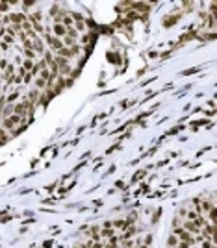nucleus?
Masks as SVG:
<instances>
[{"label":"nucleus","mask_w":217,"mask_h":248,"mask_svg":"<svg viewBox=\"0 0 217 248\" xmlns=\"http://www.w3.org/2000/svg\"><path fill=\"white\" fill-rule=\"evenodd\" d=\"M46 41H48V45L52 46V48H56V50H61V48H63V43H61L58 37H54V35H46Z\"/></svg>","instance_id":"1"},{"label":"nucleus","mask_w":217,"mask_h":248,"mask_svg":"<svg viewBox=\"0 0 217 248\" xmlns=\"http://www.w3.org/2000/svg\"><path fill=\"white\" fill-rule=\"evenodd\" d=\"M21 120H22V117H19V115H13V117L6 118V122H4V124H6V128H13V126H15L17 122H21Z\"/></svg>","instance_id":"2"},{"label":"nucleus","mask_w":217,"mask_h":248,"mask_svg":"<svg viewBox=\"0 0 217 248\" xmlns=\"http://www.w3.org/2000/svg\"><path fill=\"white\" fill-rule=\"evenodd\" d=\"M174 235H178L184 242H189V244H191V237H189V233H187V231H184V230H174Z\"/></svg>","instance_id":"3"},{"label":"nucleus","mask_w":217,"mask_h":248,"mask_svg":"<svg viewBox=\"0 0 217 248\" xmlns=\"http://www.w3.org/2000/svg\"><path fill=\"white\" fill-rule=\"evenodd\" d=\"M54 33H56V37H65L67 35V28L61 24H54Z\"/></svg>","instance_id":"4"},{"label":"nucleus","mask_w":217,"mask_h":248,"mask_svg":"<svg viewBox=\"0 0 217 248\" xmlns=\"http://www.w3.org/2000/svg\"><path fill=\"white\" fill-rule=\"evenodd\" d=\"M28 107H30V104H28V102H22V104H19V106L15 107V113H17L19 117H21V115H22V113L26 111Z\"/></svg>","instance_id":"5"},{"label":"nucleus","mask_w":217,"mask_h":248,"mask_svg":"<svg viewBox=\"0 0 217 248\" xmlns=\"http://www.w3.org/2000/svg\"><path fill=\"white\" fill-rule=\"evenodd\" d=\"M59 56H61V58H65V59L73 58V54H70V50H69V48H65V46H63V48L59 50Z\"/></svg>","instance_id":"6"},{"label":"nucleus","mask_w":217,"mask_h":248,"mask_svg":"<svg viewBox=\"0 0 217 248\" xmlns=\"http://www.w3.org/2000/svg\"><path fill=\"white\" fill-rule=\"evenodd\" d=\"M184 226H186V230H189V231H195V233L199 231V228H197V226H195V224H193L191 220H187L186 224H184Z\"/></svg>","instance_id":"7"},{"label":"nucleus","mask_w":217,"mask_h":248,"mask_svg":"<svg viewBox=\"0 0 217 248\" xmlns=\"http://www.w3.org/2000/svg\"><path fill=\"white\" fill-rule=\"evenodd\" d=\"M67 37H70V39L74 41V39L78 37V32L74 30V28H67Z\"/></svg>","instance_id":"8"},{"label":"nucleus","mask_w":217,"mask_h":248,"mask_svg":"<svg viewBox=\"0 0 217 248\" xmlns=\"http://www.w3.org/2000/svg\"><path fill=\"white\" fill-rule=\"evenodd\" d=\"M32 46H34L37 52H43V50H45V45H43L41 41H35V45H32Z\"/></svg>","instance_id":"9"},{"label":"nucleus","mask_w":217,"mask_h":248,"mask_svg":"<svg viewBox=\"0 0 217 248\" xmlns=\"http://www.w3.org/2000/svg\"><path fill=\"white\" fill-rule=\"evenodd\" d=\"M63 24L67 26V28H70V26H74V24H73V19H70V17H65V19H63Z\"/></svg>","instance_id":"10"},{"label":"nucleus","mask_w":217,"mask_h":248,"mask_svg":"<svg viewBox=\"0 0 217 248\" xmlns=\"http://www.w3.org/2000/svg\"><path fill=\"white\" fill-rule=\"evenodd\" d=\"M35 85H37L39 89H43L45 85H46V82H45V80H41V78H37V80H35Z\"/></svg>","instance_id":"11"},{"label":"nucleus","mask_w":217,"mask_h":248,"mask_svg":"<svg viewBox=\"0 0 217 248\" xmlns=\"http://www.w3.org/2000/svg\"><path fill=\"white\" fill-rule=\"evenodd\" d=\"M11 21H15V22H24V15H13Z\"/></svg>","instance_id":"12"},{"label":"nucleus","mask_w":217,"mask_h":248,"mask_svg":"<svg viewBox=\"0 0 217 248\" xmlns=\"http://www.w3.org/2000/svg\"><path fill=\"white\" fill-rule=\"evenodd\" d=\"M34 69V65H32V61L28 59V61H24V70H32Z\"/></svg>","instance_id":"13"},{"label":"nucleus","mask_w":217,"mask_h":248,"mask_svg":"<svg viewBox=\"0 0 217 248\" xmlns=\"http://www.w3.org/2000/svg\"><path fill=\"white\" fill-rule=\"evenodd\" d=\"M169 246H176V237H174V235L169 237Z\"/></svg>","instance_id":"14"},{"label":"nucleus","mask_w":217,"mask_h":248,"mask_svg":"<svg viewBox=\"0 0 217 248\" xmlns=\"http://www.w3.org/2000/svg\"><path fill=\"white\" fill-rule=\"evenodd\" d=\"M187 217H189V220L193 222V220H195V218H197V217H199V215H197V213H195V211H189V215H187Z\"/></svg>","instance_id":"15"},{"label":"nucleus","mask_w":217,"mask_h":248,"mask_svg":"<svg viewBox=\"0 0 217 248\" xmlns=\"http://www.w3.org/2000/svg\"><path fill=\"white\" fill-rule=\"evenodd\" d=\"M111 233H113L111 230H104V231L100 233V235H102V237H111Z\"/></svg>","instance_id":"16"},{"label":"nucleus","mask_w":217,"mask_h":248,"mask_svg":"<svg viewBox=\"0 0 217 248\" xmlns=\"http://www.w3.org/2000/svg\"><path fill=\"white\" fill-rule=\"evenodd\" d=\"M70 15H73L74 19H76V21H80V22H82V15H80V13H70Z\"/></svg>","instance_id":"17"},{"label":"nucleus","mask_w":217,"mask_h":248,"mask_svg":"<svg viewBox=\"0 0 217 248\" xmlns=\"http://www.w3.org/2000/svg\"><path fill=\"white\" fill-rule=\"evenodd\" d=\"M26 58L32 59V58H34V52H32V50H26Z\"/></svg>","instance_id":"18"},{"label":"nucleus","mask_w":217,"mask_h":248,"mask_svg":"<svg viewBox=\"0 0 217 248\" xmlns=\"http://www.w3.org/2000/svg\"><path fill=\"white\" fill-rule=\"evenodd\" d=\"M84 28H86V24H84V22H78V24H76V30H84Z\"/></svg>","instance_id":"19"},{"label":"nucleus","mask_w":217,"mask_h":248,"mask_svg":"<svg viewBox=\"0 0 217 248\" xmlns=\"http://www.w3.org/2000/svg\"><path fill=\"white\" fill-rule=\"evenodd\" d=\"M178 248H189V242H182V244L178 246Z\"/></svg>","instance_id":"20"},{"label":"nucleus","mask_w":217,"mask_h":248,"mask_svg":"<svg viewBox=\"0 0 217 248\" xmlns=\"http://www.w3.org/2000/svg\"><path fill=\"white\" fill-rule=\"evenodd\" d=\"M0 139H6V133H4V130H0Z\"/></svg>","instance_id":"21"},{"label":"nucleus","mask_w":217,"mask_h":248,"mask_svg":"<svg viewBox=\"0 0 217 248\" xmlns=\"http://www.w3.org/2000/svg\"><path fill=\"white\" fill-rule=\"evenodd\" d=\"M93 248H102V244H95V246H93Z\"/></svg>","instance_id":"22"},{"label":"nucleus","mask_w":217,"mask_h":248,"mask_svg":"<svg viewBox=\"0 0 217 248\" xmlns=\"http://www.w3.org/2000/svg\"><path fill=\"white\" fill-rule=\"evenodd\" d=\"M137 248H147V246H145V244H141V246H137Z\"/></svg>","instance_id":"23"},{"label":"nucleus","mask_w":217,"mask_h":248,"mask_svg":"<svg viewBox=\"0 0 217 248\" xmlns=\"http://www.w3.org/2000/svg\"><path fill=\"white\" fill-rule=\"evenodd\" d=\"M0 111H2V109H0Z\"/></svg>","instance_id":"24"}]
</instances>
